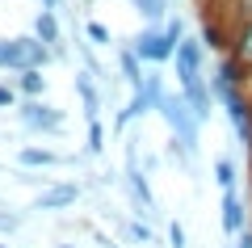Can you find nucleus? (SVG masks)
<instances>
[{
  "instance_id": "27",
  "label": "nucleus",
  "mask_w": 252,
  "mask_h": 248,
  "mask_svg": "<svg viewBox=\"0 0 252 248\" xmlns=\"http://www.w3.org/2000/svg\"><path fill=\"white\" fill-rule=\"evenodd\" d=\"M93 240H97V248H122L114 236H105V231H93Z\"/></svg>"
},
{
  "instance_id": "8",
  "label": "nucleus",
  "mask_w": 252,
  "mask_h": 248,
  "mask_svg": "<svg viewBox=\"0 0 252 248\" xmlns=\"http://www.w3.org/2000/svg\"><path fill=\"white\" fill-rule=\"evenodd\" d=\"M181 97L189 101V109H193V118H198L202 126H206V122H210V114L219 109L215 89H210V76H202V80H193V84H185V89H181Z\"/></svg>"
},
{
  "instance_id": "15",
  "label": "nucleus",
  "mask_w": 252,
  "mask_h": 248,
  "mask_svg": "<svg viewBox=\"0 0 252 248\" xmlns=\"http://www.w3.org/2000/svg\"><path fill=\"white\" fill-rule=\"evenodd\" d=\"M21 38V51H26V68H38V71H46L55 63V51L46 42H38L34 34H17Z\"/></svg>"
},
{
  "instance_id": "13",
  "label": "nucleus",
  "mask_w": 252,
  "mask_h": 248,
  "mask_svg": "<svg viewBox=\"0 0 252 248\" xmlns=\"http://www.w3.org/2000/svg\"><path fill=\"white\" fill-rule=\"evenodd\" d=\"M59 160H63L59 151L38 147V143H21V147H17V164H21V169H55Z\"/></svg>"
},
{
  "instance_id": "2",
  "label": "nucleus",
  "mask_w": 252,
  "mask_h": 248,
  "mask_svg": "<svg viewBox=\"0 0 252 248\" xmlns=\"http://www.w3.org/2000/svg\"><path fill=\"white\" fill-rule=\"evenodd\" d=\"M126 46H130L147 68H164V63H172V55H177V38H172L164 26H143Z\"/></svg>"
},
{
  "instance_id": "24",
  "label": "nucleus",
  "mask_w": 252,
  "mask_h": 248,
  "mask_svg": "<svg viewBox=\"0 0 252 248\" xmlns=\"http://www.w3.org/2000/svg\"><path fill=\"white\" fill-rule=\"evenodd\" d=\"M17 89H13V80L9 76H4V80H0V109H17Z\"/></svg>"
},
{
  "instance_id": "22",
  "label": "nucleus",
  "mask_w": 252,
  "mask_h": 248,
  "mask_svg": "<svg viewBox=\"0 0 252 248\" xmlns=\"http://www.w3.org/2000/svg\"><path fill=\"white\" fill-rule=\"evenodd\" d=\"M89 156H105V122L101 118L89 122Z\"/></svg>"
},
{
  "instance_id": "25",
  "label": "nucleus",
  "mask_w": 252,
  "mask_h": 248,
  "mask_svg": "<svg viewBox=\"0 0 252 248\" xmlns=\"http://www.w3.org/2000/svg\"><path fill=\"white\" fill-rule=\"evenodd\" d=\"M168 248H189V240H185V223H181V219H168Z\"/></svg>"
},
{
  "instance_id": "17",
  "label": "nucleus",
  "mask_w": 252,
  "mask_h": 248,
  "mask_svg": "<svg viewBox=\"0 0 252 248\" xmlns=\"http://www.w3.org/2000/svg\"><path fill=\"white\" fill-rule=\"evenodd\" d=\"M0 71H26V51H21V38H0Z\"/></svg>"
},
{
  "instance_id": "29",
  "label": "nucleus",
  "mask_w": 252,
  "mask_h": 248,
  "mask_svg": "<svg viewBox=\"0 0 252 248\" xmlns=\"http://www.w3.org/2000/svg\"><path fill=\"white\" fill-rule=\"evenodd\" d=\"M0 248H9V244H0Z\"/></svg>"
},
{
  "instance_id": "26",
  "label": "nucleus",
  "mask_w": 252,
  "mask_h": 248,
  "mask_svg": "<svg viewBox=\"0 0 252 248\" xmlns=\"http://www.w3.org/2000/svg\"><path fill=\"white\" fill-rule=\"evenodd\" d=\"M17 227H21V214H13V211H4V206H0V231H4V236H13Z\"/></svg>"
},
{
  "instance_id": "16",
  "label": "nucleus",
  "mask_w": 252,
  "mask_h": 248,
  "mask_svg": "<svg viewBox=\"0 0 252 248\" xmlns=\"http://www.w3.org/2000/svg\"><path fill=\"white\" fill-rule=\"evenodd\" d=\"M135 4V13L143 17V26H164L172 13V0H130Z\"/></svg>"
},
{
  "instance_id": "7",
  "label": "nucleus",
  "mask_w": 252,
  "mask_h": 248,
  "mask_svg": "<svg viewBox=\"0 0 252 248\" xmlns=\"http://www.w3.org/2000/svg\"><path fill=\"white\" fill-rule=\"evenodd\" d=\"M80 194H84L80 181H51V185L34 198V211H67V206L80 202Z\"/></svg>"
},
{
  "instance_id": "1",
  "label": "nucleus",
  "mask_w": 252,
  "mask_h": 248,
  "mask_svg": "<svg viewBox=\"0 0 252 248\" xmlns=\"http://www.w3.org/2000/svg\"><path fill=\"white\" fill-rule=\"evenodd\" d=\"M156 114L164 118V126H168V135L181 143V147L189 151V160L198 156V139H202V122L193 118V109H189V101L181 97V89L177 93H164L160 97V106H156Z\"/></svg>"
},
{
  "instance_id": "14",
  "label": "nucleus",
  "mask_w": 252,
  "mask_h": 248,
  "mask_svg": "<svg viewBox=\"0 0 252 248\" xmlns=\"http://www.w3.org/2000/svg\"><path fill=\"white\" fill-rule=\"evenodd\" d=\"M13 89H17V97H46V71L38 68H26V71H13Z\"/></svg>"
},
{
  "instance_id": "12",
  "label": "nucleus",
  "mask_w": 252,
  "mask_h": 248,
  "mask_svg": "<svg viewBox=\"0 0 252 248\" xmlns=\"http://www.w3.org/2000/svg\"><path fill=\"white\" fill-rule=\"evenodd\" d=\"M198 38H202V46H206V55H227L231 42H235V30H227L223 21H206Z\"/></svg>"
},
{
  "instance_id": "10",
  "label": "nucleus",
  "mask_w": 252,
  "mask_h": 248,
  "mask_svg": "<svg viewBox=\"0 0 252 248\" xmlns=\"http://www.w3.org/2000/svg\"><path fill=\"white\" fill-rule=\"evenodd\" d=\"M72 89H76V97H80V109H84V122H93V118H101V89H97V80L89 76L84 68H76V76H72Z\"/></svg>"
},
{
  "instance_id": "19",
  "label": "nucleus",
  "mask_w": 252,
  "mask_h": 248,
  "mask_svg": "<svg viewBox=\"0 0 252 248\" xmlns=\"http://www.w3.org/2000/svg\"><path fill=\"white\" fill-rule=\"evenodd\" d=\"M231 55L235 59H244L252 68V17H240V26H235V42H231Z\"/></svg>"
},
{
  "instance_id": "3",
  "label": "nucleus",
  "mask_w": 252,
  "mask_h": 248,
  "mask_svg": "<svg viewBox=\"0 0 252 248\" xmlns=\"http://www.w3.org/2000/svg\"><path fill=\"white\" fill-rule=\"evenodd\" d=\"M13 114H17V122H21L26 135H59L63 131V109H55L42 97H21Z\"/></svg>"
},
{
  "instance_id": "11",
  "label": "nucleus",
  "mask_w": 252,
  "mask_h": 248,
  "mask_svg": "<svg viewBox=\"0 0 252 248\" xmlns=\"http://www.w3.org/2000/svg\"><path fill=\"white\" fill-rule=\"evenodd\" d=\"M143 71H147V63L139 59L135 51H130V46H118V76H122V84L130 93L139 89V84H143Z\"/></svg>"
},
{
  "instance_id": "23",
  "label": "nucleus",
  "mask_w": 252,
  "mask_h": 248,
  "mask_svg": "<svg viewBox=\"0 0 252 248\" xmlns=\"http://www.w3.org/2000/svg\"><path fill=\"white\" fill-rule=\"evenodd\" d=\"M84 34H89L93 46H114V34H109V26H101V21H84Z\"/></svg>"
},
{
  "instance_id": "6",
  "label": "nucleus",
  "mask_w": 252,
  "mask_h": 248,
  "mask_svg": "<svg viewBox=\"0 0 252 248\" xmlns=\"http://www.w3.org/2000/svg\"><path fill=\"white\" fill-rule=\"evenodd\" d=\"M219 223H223V236L227 240H235L240 231H248L252 227V219H248V202H244V194L240 189H219Z\"/></svg>"
},
{
  "instance_id": "20",
  "label": "nucleus",
  "mask_w": 252,
  "mask_h": 248,
  "mask_svg": "<svg viewBox=\"0 0 252 248\" xmlns=\"http://www.w3.org/2000/svg\"><path fill=\"white\" fill-rule=\"evenodd\" d=\"M135 93H143L152 106H160V97L168 93V89H164V71H160V68H147V71H143V84H139Z\"/></svg>"
},
{
  "instance_id": "18",
  "label": "nucleus",
  "mask_w": 252,
  "mask_h": 248,
  "mask_svg": "<svg viewBox=\"0 0 252 248\" xmlns=\"http://www.w3.org/2000/svg\"><path fill=\"white\" fill-rule=\"evenodd\" d=\"M210 173H215V185L219 189H240V185H235V181H240V164H235V156H215Z\"/></svg>"
},
{
  "instance_id": "4",
  "label": "nucleus",
  "mask_w": 252,
  "mask_h": 248,
  "mask_svg": "<svg viewBox=\"0 0 252 248\" xmlns=\"http://www.w3.org/2000/svg\"><path fill=\"white\" fill-rule=\"evenodd\" d=\"M126 189H130V206L135 214H156V194H152V173L139 164L135 143L126 147Z\"/></svg>"
},
{
  "instance_id": "28",
  "label": "nucleus",
  "mask_w": 252,
  "mask_h": 248,
  "mask_svg": "<svg viewBox=\"0 0 252 248\" xmlns=\"http://www.w3.org/2000/svg\"><path fill=\"white\" fill-rule=\"evenodd\" d=\"M235 9H240V17H252V0H235Z\"/></svg>"
},
{
  "instance_id": "9",
  "label": "nucleus",
  "mask_w": 252,
  "mask_h": 248,
  "mask_svg": "<svg viewBox=\"0 0 252 248\" xmlns=\"http://www.w3.org/2000/svg\"><path fill=\"white\" fill-rule=\"evenodd\" d=\"M30 34L38 38V42H46L55 51V59H67V42H63V26H59V13H51V9H42L34 17V30Z\"/></svg>"
},
{
  "instance_id": "21",
  "label": "nucleus",
  "mask_w": 252,
  "mask_h": 248,
  "mask_svg": "<svg viewBox=\"0 0 252 248\" xmlns=\"http://www.w3.org/2000/svg\"><path fill=\"white\" fill-rule=\"evenodd\" d=\"M126 236H130V244H139V248H156V231L147 227L143 219H130V223H126Z\"/></svg>"
},
{
  "instance_id": "5",
  "label": "nucleus",
  "mask_w": 252,
  "mask_h": 248,
  "mask_svg": "<svg viewBox=\"0 0 252 248\" xmlns=\"http://www.w3.org/2000/svg\"><path fill=\"white\" fill-rule=\"evenodd\" d=\"M172 68H177V89L206 76V46H202V38H189V34L181 38L177 55H172Z\"/></svg>"
}]
</instances>
